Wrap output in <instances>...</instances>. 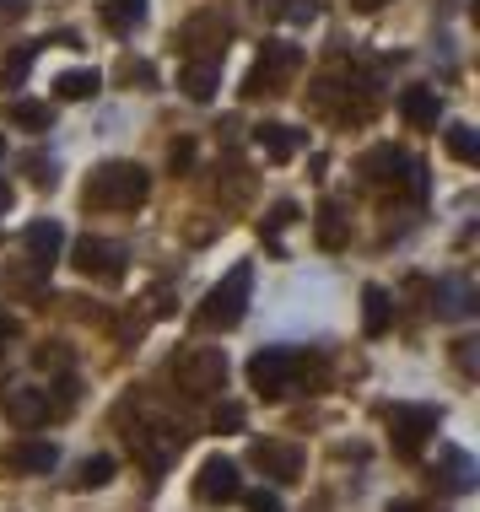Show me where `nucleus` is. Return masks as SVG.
<instances>
[{
    "mask_svg": "<svg viewBox=\"0 0 480 512\" xmlns=\"http://www.w3.org/2000/svg\"><path fill=\"white\" fill-rule=\"evenodd\" d=\"M146 195H152V173L141 162H103V168H92L87 189H81L87 211H141Z\"/></svg>",
    "mask_w": 480,
    "mask_h": 512,
    "instance_id": "nucleus-1",
    "label": "nucleus"
},
{
    "mask_svg": "<svg viewBox=\"0 0 480 512\" xmlns=\"http://www.w3.org/2000/svg\"><path fill=\"white\" fill-rule=\"evenodd\" d=\"M362 178L367 189H378V195H427V168H421L416 157H405L400 146H373L362 157Z\"/></svg>",
    "mask_w": 480,
    "mask_h": 512,
    "instance_id": "nucleus-2",
    "label": "nucleus"
},
{
    "mask_svg": "<svg viewBox=\"0 0 480 512\" xmlns=\"http://www.w3.org/2000/svg\"><path fill=\"white\" fill-rule=\"evenodd\" d=\"M249 297H254V265H232L222 281L205 292L195 324L200 329H238L243 313H249Z\"/></svg>",
    "mask_w": 480,
    "mask_h": 512,
    "instance_id": "nucleus-3",
    "label": "nucleus"
},
{
    "mask_svg": "<svg viewBox=\"0 0 480 512\" xmlns=\"http://www.w3.org/2000/svg\"><path fill=\"white\" fill-rule=\"evenodd\" d=\"M303 71V49L286 44V38H270L265 49H259L249 81H243V98L259 103V98H281L286 87H292V76Z\"/></svg>",
    "mask_w": 480,
    "mask_h": 512,
    "instance_id": "nucleus-4",
    "label": "nucleus"
},
{
    "mask_svg": "<svg viewBox=\"0 0 480 512\" xmlns=\"http://www.w3.org/2000/svg\"><path fill=\"white\" fill-rule=\"evenodd\" d=\"M303 378H308V356H303V351H281V345H265V351L249 356V389H254L259 399L292 394Z\"/></svg>",
    "mask_w": 480,
    "mask_h": 512,
    "instance_id": "nucleus-5",
    "label": "nucleus"
},
{
    "mask_svg": "<svg viewBox=\"0 0 480 512\" xmlns=\"http://www.w3.org/2000/svg\"><path fill=\"white\" fill-rule=\"evenodd\" d=\"M168 372L189 399H211V394L227 389V356L216 351V345H189V351H178Z\"/></svg>",
    "mask_w": 480,
    "mask_h": 512,
    "instance_id": "nucleus-6",
    "label": "nucleus"
},
{
    "mask_svg": "<svg viewBox=\"0 0 480 512\" xmlns=\"http://www.w3.org/2000/svg\"><path fill=\"white\" fill-rule=\"evenodd\" d=\"M71 394H76V383L65 378V383H54V394L49 389H6L0 394V410H6V421L11 426H22V432H33V426H44L49 415H60V410H71Z\"/></svg>",
    "mask_w": 480,
    "mask_h": 512,
    "instance_id": "nucleus-7",
    "label": "nucleus"
},
{
    "mask_svg": "<svg viewBox=\"0 0 480 512\" xmlns=\"http://www.w3.org/2000/svg\"><path fill=\"white\" fill-rule=\"evenodd\" d=\"M173 44L184 60H211V65H222V54L232 44V22L222 17V11H195L189 22H178V33H173Z\"/></svg>",
    "mask_w": 480,
    "mask_h": 512,
    "instance_id": "nucleus-8",
    "label": "nucleus"
},
{
    "mask_svg": "<svg viewBox=\"0 0 480 512\" xmlns=\"http://www.w3.org/2000/svg\"><path fill=\"white\" fill-rule=\"evenodd\" d=\"M71 265L87 275V281H103V286H114V281H125V270H130V248L125 243H114V238H76L71 248Z\"/></svg>",
    "mask_w": 480,
    "mask_h": 512,
    "instance_id": "nucleus-9",
    "label": "nucleus"
},
{
    "mask_svg": "<svg viewBox=\"0 0 480 512\" xmlns=\"http://www.w3.org/2000/svg\"><path fill=\"white\" fill-rule=\"evenodd\" d=\"M313 108H324V114H335L340 124L351 119H367L373 114V87L367 81H346V76H319V87H313Z\"/></svg>",
    "mask_w": 480,
    "mask_h": 512,
    "instance_id": "nucleus-10",
    "label": "nucleus"
},
{
    "mask_svg": "<svg viewBox=\"0 0 480 512\" xmlns=\"http://www.w3.org/2000/svg\"><path fill=\"white\" fill-rule=\"evenodd\" d=\"M437 415L432 405H394L389 410V442H394V453H405V459H416L421 448H427V437L437 432Z\"/></svg>",
    "mask_w": 480,
    "mask_h": 512,
    "instance_id": "nucleus-11",
    "label": "nucleus"
},
{
    "mask_svg": "<svg viewBox=\"0 0 480 512\" xmlns=\"http://www.w3.org/2000/svg\"><path fill=\"white\" fill-rule=\"evenodd\" d=\"M130 448H135V459L152 469V475H162V469L173 464V453L184 448V432H173V426H162V421H141L130 432Z\"/></svg>",
    "mask_w": 480,
    "mask_h": 512,
    "instance_id": "nucleus-12",
    "label": "nucleus"
},
{
    "mask_svg": "<svg viewBox=\"0 0 480 512\" xmlns=\"http://www.w3.org/2000/svg\"><path fill=\"white\" fill-rule=\"evenodd\" d=\"M249 464L259 469V475L292 486V480L303 475V448H297V442H254V448H249Z\"/></svg>",
    "mask_w": 480,
    "mask_h": 512,
    "instance_id": "nucleus-13",
    "label": "nucleus"
},
{
    "mask_svg": "<svg viewBox=\"0 0 480 512\" xmlns=\"http://www.w3.org/2000/svg\"><path fill=\"white\" fill-rule=\"evenodd\" d=\"M238 491H243V480H238V464L232 459H205L200 464V475H195V496L200 502H211V507H222V502H238Z\"/></svg>",
    "mask_w": 480,
    "mask_h": 512,
    "instance_id": "nucleus-14",
    "label": "nucleus"
},
{
    "mask_svg": "<svg viewBox=\"0 0 480 512\" xmlns=\"http://www.w3.org/2000/svg\"><path fill=\"white\" fill-rule=\"evenodd\" d=\"M254 146L265 151V162H292L297 151L308 146V130L281 124V119H265V124H254Z\"/></svg>",
    "mask_w": 480,
    "mask_h": 512,
    "instance_id": "nucleus-15",
    "label": "nucleus"
},
{
    "mask_svg": "<svg viewBox=\"0 0 480 512\" xmlns=\"http://www.w3.org/2000/svg\"><path fill=\"white\" fill-rule=\"evenodd\" d=\"M22 248H27V259H33L38 270H49L54 259L65 254V227L60 221H33V227L22 232Z\"/></svg>",
    "mask_w": 480,
    "mask_h": 512,
    "instance_id": "nucleus-16",
    "label": "nucleus"
},
{
    "mask_svg": "<svg viewBox=\"0 0 480 512\" xmlns=\"http://www.w3.org/2000/svg\"><path fill=\"white\" fill-rule=\"evenodd\" d=\"M400 119L410 124V130H437V119H443L437 87H405L400 92Z\"/></svg>",
    "mask_w": 480,
    "mask_h": 512,
    "instance_id": "nucleus-17",
    "label": "nucleus"
},
{
    "mask_svg": "<svg viewBox=\"0 0 480 512\" xmlns=\"http://www.w3.org/2000/svg\"><path fill=\"white\" fill-rule=\"evenodd\" d=\"M313 243H319L324 254H340V248L351 243V216L340 211L335 200H324L319 211H313Z\"/></svg>",
    "mask_w": 480,
    "mask_h": 512,
    "instance_id": "nucleus-18",
    "label": "nucleus"
},
{
    "mask_svg": "<svg viewBox=\"0 0 480 512\" xmlns=\"http://www.w3.org/2000/svg\"><path fill=\"white\" fill-rule=\"evenodd\" d=\"M54 464H60V448H54V442H17V448H6L11 475H49Z\"/></svg>",
    "mask_w": 480,
    "mask_h": 512,
    "instance_id": "nucleus-19",
    "label": "nucleus"
},
{
    "mask_svg": "<svg viewBox=\"0 0 480 512\" xmlns=\"http://www.w3.org/2000/svg\"><path fill=\"white\" fill-rule=\"evenodd\" d=\"M178 87H184V98L211 103L216 87H222V65H211V60H184V71H178Z\"/></svg>",
    "mask_w": 480,
    "mask_h": 512,
    "instance_id": "nucleus-20",
    "label": "nucleus"
},
{
    "mask_svg": "<svg viewBox=\"0 0 480 512\" xmlns=\"http://www.w3.org/2000/svg\"><path fill=\"white\" fill-rule=\"evenodd\" d=\"M362 329H367L373 340L394 329V297L383 292V286H362Z\"/></svg>",
    "mask_w": 480,
    "mask_h": 512,
    "instance_id": "nucleus-21",
    "label": "nucleus"
},
{
    "mask_svg": "<svg viewBox=\"0 0 480 512\" xmlns=\"http://www.w3.org/2000/svg\"><path fill=\"white\" fill-rule=\"evenodd\" d=\"M6 119L17 124V130H33V135L54 130V108L38 103V98H11V103H6Z\"/></svg>",
    "mask_w": 480,
    "mask_h": 512,
    "instance_id": "nucleus-22",
    "label": "nucleus"
},
{
    "mask_svg": "<svg viewBox=\"0 0 480 512\" xmlns=\"http://www.w3.org/2000/svg\"><path fill=\"white\" fill-rule=\"evenodd\" d=\"M146 22V0H103V27L119 38H130Z\"/></svg>",
    "mask_w": 480,
    "mask_h": 512,
    "instance_id": "nucleus-23",
    "label": "nucleus"
},
{
    "mask_svg": "<svg viewBox=\"0 0 480 512\" xmlns=\"http://www.w3.org/2000/svg\"><path fill=\"white\" fill-rule=\"evenodd\" d=\"M448 491H475V459L464 448H443V464H437Z\"/></svg>",
    "mask_w": 480,
    "mask_h": 512,
    "instance_id": "nucleus-24",
    "label": "nucleus"
},
{
    "mask_svg": "<svg viewBox=\"0 0 480 512\" xmlns=\"http://www.w3.org/2000/svg\"><path fill=\"white\" fill-rule=\"evenodd\" d=\"M33 60H38V44H17V49H11L6 60H0V92L17 98V87L27 81V71H33Z\"/></svg>",
    "mask_w": 480,
    "mask_h": 512,
    "instance_id": "nucleus-25",
    "label": "nucleus"
},
{
    "mask_svg": "<svg viewBox=\"0 0 480 512\" xmlns=\"http://www.w3.org/2000/svg\"><path fill=\"white\" fill-rule=\"evenodd\" d=\"M54 92H60L65 103H87V98L103 92V76L98 71H65L60 81H54Z\"/></svg>",
    "mask_w": 480,
    "mask_h": 512,
    "instance_id": "nucleus-26",
    "label": "nucleus"
},
{
    "mask_svg": "<svg viewBox=\"0 0 480 512\" xmlns=\"http://www.w3.org/2000/svg\"><path fill=\"white\" fill-rule=\"evenodd\" d=\"M443 146H448V157H454V162H480V135L470 130V124H448Z\"/></svg>",
    "mask_w": 480,
    "mask_h": 512,
    "instance_id": "nucleus-27",
    "label": "nucleus"
},
{
    "mask_svg": "<svg viewBox=\"0 0 480 512\" xmlns=\"http://www.w3.org/2000/svg\"><path fill=\"white\" fill-rule=\"evenodd\" d=\"M108 480H114V459H108V453H92V459H81V469H76V491L108 486Z\"/></svg>",
    "mask_w": 480,
    "mask_h": 512,
    "instance_id": "nucleus-28",
    "label": "nucleus"
},
{
    "mask_svg": "<svg viewBox=\"0 0 480 512\" xmlns=\"http://www.w3.org/2000/svg\"><path fill=\"white\" fill-rule=\"evenodd\" d=\"M33 367H38V372H71V351H65L60 340H44V345L33 351Z\"/></svg>",
    "mask_w": 480,
    "mask_h": 512,
    "instance_id": "nucleus-29",
    "label": "nucleus"
},
{
    "mask_svg": "<svg viewBox=\"0 0 480 512\" xmlns=\"http://www.w3.org/2000/svg\"><path fill=\"white\" fill-rule=\"evenodd\" d=\"M22 168H27V178H33L38 189H54V184H60V168H54V157H38V151H27Z\"/></svg>",
    "mask_w": 480,
    "mask_h": 512,
    "instance_id": "nucleus-30",
    "label": "nucleus"
},
{
    "mask_svg": "<svg viewBox=\"0 0 480 512\" xmlns=\"http://www.w3.org/2000/svg\"><path fill=\"white\" fill-rule=\"evenodd\" d=\"M464 297H470L464 286H454V281H437V302H443L437 313H443V318H464V313H470V302H464Z\"/></svg>",
    "mask_w": 480,
    "mask_h": 512,
    "instance_id": "nucleus-31",
    "label": "nucleus"
},
{
    "mask_svg": "<svg viewBox=\"0 0 480 512\" xmlns=\"http://www.w3.org/2000/svg\"><path fill=\"white\" fill-rule=\"evenodd\" d=\"M238 496H243V507H249V512H286L281 496L265 491V486H259V491H238Z\"/></svg>",
    "mask_w": 480,
    "mask_h": 512,
    "instance_id": "nucleus-32",
    "label": "nucleus"
},
{
    "mask_svg": "<svg viewBox=\"0 0 480 512\" xmlns=\"http://www.w3.org/2000/svg\"><path fill=\"white\" fill-rule=\"evenodd\" d=\"M286 221H297V205H292V200L270 205V216H265V238H276V232L286 227Z\"/></svg>",
    "mask_w": 480,
    "mask_h": 512,
    "instance_id": "nucleus-33",
    "label": "nucleus"
},
{
    "mask_svg": "<svg viewBox=\"0 0 480 512\" xmlns=\"http://www.w3.org/2000/svg\"><path fill=\"white\" fill-rule=\"evenodd\" d=\"M189 162H195V141H173V146H168V168L184 173Z\"/></svg>",
    "mask_w": 480,
    "mask_h": 512,
    "instance_id": "nucleus-34",
    "label": "nucleus"
},
{
    "mask_svg": "<svg viewBox=\"0 0 480 512\" xmlns=\"http://www.w3.org/2000/svg\"><path fill=\"white\" fill-rule=\"evenodd\" d=\"M119 76H125V81H141V87H152V65H146V60H125V65H119Z\"/></svg>",
    "mask_w": 480,
    "mask_h": 512,
    "instance_id": "nucleus-35",
    "label": "nucleus"
},
{
    "mask_svg": "<svg viewBox=\"0 0 480 512\" xmlns=\"http://www.w3.org/2000/svg\"><path fill=\"white\" fill-rule=\"evenodd\" d=\"M222 426H227V432H243V405H222V410H216V432H222Z\"/></svg>",
    "mask_w": 480,
    "mask_h": 512,
    "instance_id": "nucleus-36",
    "label": "nucleus"
},
{
    "mask_svg": "<svg viewBox=\"0 0 480 512\" xmlns=\"http://www.w3.org/2000/svg\"><path fill=\"white\" fill-rule=\"evenodd\" d=\"M11 335H17V318L0 308V356H6V340H11Z\"/></svg>",
    "mask_w": 480,
    "mask_h": 512,
    "instance_id": "nucleus-37",
    "label": "nucleus"
},
{
    "mask_svg": "<svg viewBox=\"0 0 480 512\" xmlns=\"http://www.w3.org/2000/svg\"><path fill=\"white\" fill-rule=\"evenodd\" d=\"M0 211H11V184L0 178Z\"/></svg>",
    "mask_w": 480,
    "mask_h": 512,
    "instance_id": "nucleus-38",
    "label": "nucleus"
},
{
    "mask_svg": "<svg viewBox=\"0 0 480 512\" xmlns=\"http://www.w3.org/2000/svg\"><path fill=\"white\" fill-rule=\"evenodd\" d=\"M389 512H421L416 502H389Z\"/></svg>",
    "mask_w": 480,
    "mask_h": 512,
    "instance_id": "nucleus-39",
    "label": "nucleus"
},
{
    "mask_svg": "<svg viewBox=\"0 0 480 512\" xmlns=\"http://www.w3.org/2000/svg\"><path fill=\"white\" fill-rule=\"evenodd\" d=\"M356 6H362V11H378V6H389V0H356Z\"/></svg>",
    "mask_w": 480,
    "mask_h": 512,
    "instance_id": "nucleus-40",
    "label": "nucleus"
}]
</instances>
